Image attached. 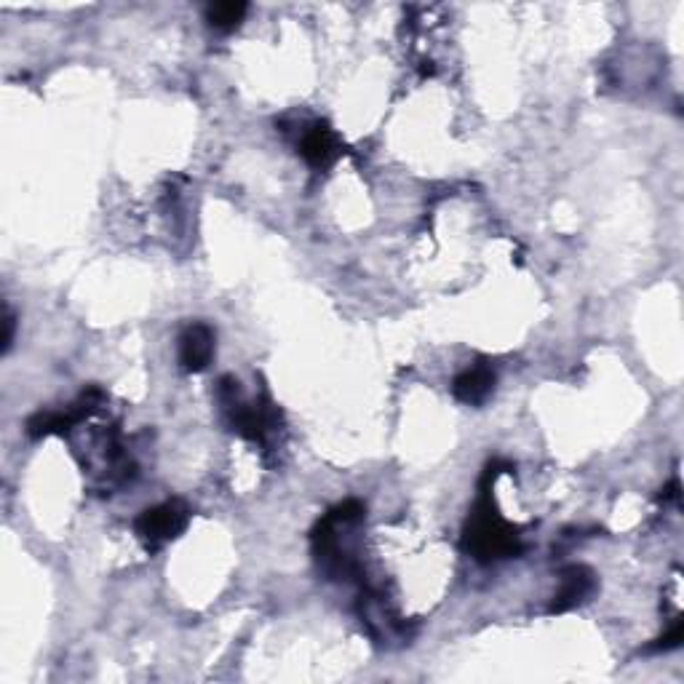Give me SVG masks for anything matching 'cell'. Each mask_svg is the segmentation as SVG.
Wrapping results in <instances>:
<instances>
[{"mask_svg": "<svg viewBox=\"0 0 684 684\" xmlns=\"http://www.w3.org/2000/svg\"><path fill=\"white\" fill-rule=\"evenodd\" d=\"M300 155L311 163L313 169H329L335 166L337 159L343 155V142L340 137L329 129V124L316 120L311 129L302 131Z\"/></svg>", "mask_w": 684, "mask_h": 684, "instance_id": "obj_5", "label": "cell"}, {"mask_svg": "<svg viewBox=\"0 0 684 684\" xmlns=\"http://www.w3.org/2000/svg\"><path fill=\"white\" fill-rule=\"evenodd\" d=\"M246 14H250V5L225 0V3H211L206 9V22H209V27L220 30V33H233L235 27H241Z\"/></svg>", "mask_w": 684, "mask_h": 684, "instance_id": "obj_7", "label": "cell"}, {"mask_svg": "<svg viewBox=\"0 0 684 684\" xmlns=\"http://www.w3.org/2000/svg\"><path fill=\"white\" fill-rule=\"evenodd\" d=\"M217 350V335L209 324L204 321H196V324L185 326L183 335H179L177 343V359L183 372L198 374L204 369H209L211 359H215Z\"/></svg>", "mask_w": 684, "mask_h": 684, "instance_id": "obj_3", "label": "cell"}, {"mask_svg": "<svg viewBox=\"0 0 684 684\" xmlns=\"http://www.w3.org/2000/svg\"><path fill=\"white\" fill-rule=\"evenodd\" d=\"M506 471H511V463H506V460L487 463L479 482V500H476L474 511L468 513V522L463 526V550L474 556L476 561H482V565H492V561L500 559H517L524 550L519 530L500 517L492 498L495 482Z\"/></svg>", "mask_w": 684, "mask_h": 684, "instance_id": "obj_1", "label": "cell"}, {"mask_svg": "<svg viewBox=\"0 0 684 684\" xmlns=\"http://www.w3.org/2000/svg\"><path fill=\"white\" fill-rule=\"evenodd\" d=\"M14 335H16V316L11 311H5V316H3V353H9L11 345H14Z\"/></svg>", "mask_w": 684, "mask_h": 684, "instance_id": "obj_9", "label": "cell"}, {"mask_svg": "<svg viewBox=\"0 0 684 684\" xmlns=\"http://www.w3.org/2000/svg\"><path fill=\"white\" fill-rule=\"evenodd\" d=\"M187 524H190V508H187L185 500L172 498L153 508H144L137 517L135 530L139 541L148 543L150 548H159L163 543L177 541L187 530Z\"/></svg>", "mask_w": 684, "mask_h": 684, "instance_id": "obj_2", "label": "cell"}, {"mask_svg": "<svg viewBox=\"0 0 684 684\" xmlns=\"http://www.w3.org/2000/svg\"><path fill=\"white\" fill-rule=\"evenodd\" d=\"M680 479H674L669 484V487L663 489V495H658V500H663V502H680Z\"/></svg>", "mask_w": 684, "mask_h": 684, "instance_id": "obj_10", "label": "cell"}, {"mask_svg": "<svg viewBox=\"0 0 684 684\" xmlns=\"http://www.w3.org/2000/svg\"><path fill=\"white\" fill-rule=\"evenodd\" d=\"M495 383H498V374L489 361H476L468 369L457 374L455 383H452V393L460 404H468V407H479L492 396Z\"/></svg>", "mask_w": 684, "mask_h": 684, "instance_id": "obj_6", "label": "cell"}, {"mask_svg": "<svg viewBox=\"0 0 684 684\" xmlns=\"http://www.w3.org/2000/svg\"><path fill=\"white\" fill-rule=\"evenodd\" d=\"M561 583L559 591L554 593V602H550L548 613L559 615V613H570V610L578 607V604L589 602L596 591V575L589 570L586 565H570L561 570Z\"/></svg>", "mask_w": 684, "mask_h": 684, "instance_id": "obj_4", "label": "cell"}, {"mask_svg": "<svg viewBox=\"0 0 684 684\" xmlns=\"http://www.w3.org/2000/svg\"><path fill=\"white\" fill-rule=\"evenodd\" d=\"M682 639H684V623H682V617H676L674 626H671L669 631H665L661 639L652 641V645L647 647V652H669V650H676V647L682 645Z\"/></svg>", "mask_w": 684, "mask_h": 684, "instance_id": "obj_8", "label": "cell"}]
</instances>
